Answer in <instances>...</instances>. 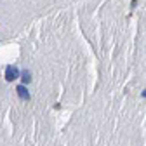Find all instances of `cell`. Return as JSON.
I'll list each match as a JSON object with an SVG mask.
<instances>
[{
    "label": "cell",
    "mask_w": 146,
    "mask_h": 146,
    "mask_svg": "<svg viewBox=\"0 0 146 146\" xmlns=\"http://www.w3.org/2000/svg\"><path fill=\"white\" fill-rule=\"evenodd\" d=\"M21 80H23L25 84H28V82L31 80V73H30V71H23V73H21Z\"/></svg>",
    "instance_id": "3"
},
{
    "label": "cell",
    "mask_w": 146,
    "mask_h": 146,
    "mask_svg": "<svg viewBox=\"0 0 146 146\" xmlns=\"http://www.w3.org/2000/svg\"><path fill=\"white\" fill-rule=\"evenodd\" d=\"M17 78H19V70H17L16 66H12V64H9L5 68V80L12 82V80H17Z\"/></svg>",
    "instance_id": "1"
},
{
    "label": "cell",
    "mask_w": 146,
    "mask_h": 146,
    "mask_svg": "<svg viewBox=\"0 0 146 146\" xmlns=\"http://www.w3.org/2000/svg\"><path fill=\"white\" fill-rule=\"evenodd\" d=\"M143 96H144V98H146V90H144V92H143Z\"/></svg>",
    "instance_id": "4"
},
{
    "label": "cell",
    "mask_w": 146,
    "mask_h": 146,
    "mask_svg": "<svg viewBox=\"0 0 146 146\" xmlns=\"http://www.w3.org/2000/svg\"><path fill=\"white\" fill-rule=\"evenodd\" d=\"M16 92L19 94V98H21V99H26V101L30 99V94H28V89H26L25 85H17V89H16Z\"/></svg>",
    "instance_id": "2"
}]
</instances>
